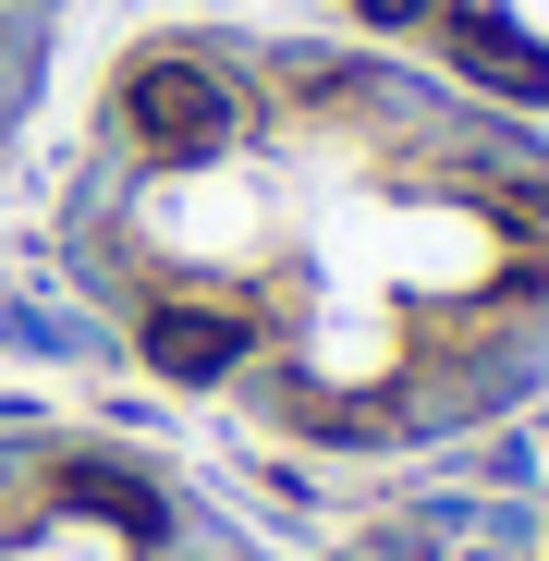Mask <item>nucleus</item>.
Here are the masks:
<instances>
[{"label":"nucleus","instance_id":"1","mask_svg":"<svg viewBox=\"0 0 549 561\" xmlns=\"http://www.w3.org/2000/svg\"><path fill=\"white\" fill-rule=\"evenodd\" d=\"M49 244L123 366L282 451H439L549 391V135L342 25L135 37Z\"/></svg>","mask_w":549,"mask_h":561},{"label":"nucleus","instance_id":"2","mask_svg":"<svg viewBox=\"0 0 549 561\" xmlns=\"http://www.w3.org/2000/svg\"><path fill=\"white\" fill-rule=\"evenodd\" d=\"M0 561H282V549L159 439L0 403Z\"/></svg>","mask_w":549,"mask_h":561},{"label":"nucleus","instance_id":"3","mask_svg":"<svg viewBox=\"0 0 549 561\" xmlns=\"http://www.w3.org/2000/svg\"><path fill=\"white\" fill-rule=\"evenodd\" d=\"M318 13L366 49H403L451 85H477L501 111H549V0H318Z\"/></svg>","mask_w":549,"mask_h":561},{"label":"nucleus","instance_id":"4","mask_svg":"<svg viewBox=\"0 0 549 561\" xmlns=\"http://www.w3.org/2000/svg\"><path fill=\"white\" fill-rule=\"evenodd\" d=\"M49 37H61V0H0V159H13L37 85H49Z\"/></svg>","mask_w":549,"mask_h":561}]
</instances>
